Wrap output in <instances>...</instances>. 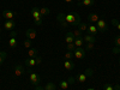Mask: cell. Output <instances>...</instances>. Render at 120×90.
I'll use <instances>...</instances> for the list:
<instances>
[{
  "label": "cell",
  "instance_id": "6da1fadb",
  "mask_svg": "<svg viewBox=\"0 0 120 90\" xmlns=\"http://www.w3.org/2000/svg\"><path fill=\"white\" fill-rule=\"evenodd\" d=\"M65 18H66V22L70 24V25H73V26H77L82 23V19H81V16H79L77 12H71L68 15H65Z\"/></svg>",
  "mask_w": 120,
  "mask_h": 90
},
{
  "label": "cell",
  "instance_id": "7a4b0ae2",
  "mask_svg": "<svg viewBox=\"0 0 120 90\" xmlns=\"http://www.w3.org/2000/svg\"><path fill=\"white\" fill-rule=\"evenodd\" d=\"M31 16H33V18H34L35 25L41 26V25H42V17H41V15H40L38 7H33V10H31Z\"/></svg>",
  "mask_w": 120,
  "mask_h": 90
},
{
  "label": "cell",
  "instance_id": "3957f363",
  "mask_svg": "<svg viewBox=\"0 0 120 90\" xmlns=\"http://www.w3.org/2000/svg\"><path fill=\"white\" fill-rule=\"evenodd\" d=\"M96 28H97L98 31H101V33L107 31L108 25H107V22H106V19H105L103 17H100V19L96 22Z\"/></svg>",
  "mask_w": 120,
  "mask_h": 90
},
{
  "label": "cell",
  "instance_id": "277c9868",
  "mask_svg": "<svg viewBox=\"0 0 120 90\" xmlns=\"http://www.w3.org/2000/svg\"><path fill=\"white\" fill-rule=\"evenodd\" d=\"M56 21H58V23L60 24V26H61L63 29H66V28H68V23L66 22V18H65V15L63 13V12H60L59 15H58V17H56Z\"/></svg>",
  "mask_w": 120,
  "mask_h": 90
},
{
  "label": "cell",
  "instance_id": "5b68a950",
  "mask_svg": "<svg viewBox=\"0 0 120 90\" xmlns=\"http://www.w3.org/2000/svg\"><path fill=\"white\" fill-rule=\"evenodd\" d=\"M11 37H10V40H8V47H11V48H15V47H17V45H18V41H17V33L15 31V30H12V33H11V35H10Z\"/></svg>",
  "mask_w": 120,
  "mask_h": 90
},
{
  "label": "cell",
  "instance_id": "8992f818",
  "mask_svg": "<svg viewBox=\"0 0 120 90\" xmlns=\"http://www.w3.org/2000/svg\"><path fill=\"white\" fill-rule=\"evenodd\" d=\"M73 56L77 59H84L85 58V48L81 47V48H76L73 51Z\"/></svg>",
  "mask_w": 120,
  "mask_h": 90
},
{
  "label": "cell",
  "instance_id": "52a82bcc",
  "mask_svg": "<svg viewBox=\"0 0 120 90\" xmlns=\"http://www.w3.org/2000/svg\"><path fill=\"white\" fill-rule=\"evenodd\" d=\"M15 12L13 11H11V10H4L3 11V17L6 19V21H13V18H15Z\"/></svg>",
  "mask_w": 120,
  "mask_h": 90
},
{
  "label": "cell",
  "instance_id": "ba28073f",
  "mask_svg": "<svg viewBox=\"0 0 120 90\" xmlns=\"http://www.w3.org/2000/svg\"><path fill=\"white\" fill-rule=\"evenodd\" d=\"M36 30L34 29V28H29L26 31H25V36H26V38L28 40H30V41H33V40H35L36 38Z\"/></svg>",
  "mask_w": 120,
  "mask_h": 90
},
{
  "label": "cell",
  "instance_id": "9c48e42d",
  "mask_svg": "<svg viewBox=\"0 0 120 90\" xmlns=\"http://www.w3.org/2000/svg\"><path fill=\"white\" fill-rule=\"evenodd\" d=\"M23 73H24V67H23V65H21V64L16 65V66H15V76H16V77H21Z\"/></svg>",
  "mask_w": 120,
  "mask_h": 90
},
{
  "label": "cell",
  "instance_id": "30bf717a",
  "mask_svg": "<svg viewBox=\"0 0 120 90\" xmlns=\"http://www.w3.org/2000/svg\"><path fill=\"white\" fill-rule=\"evenodd\" d=\"M29 79H30V82H31L33 84H35V85H38V83H40V78L35 72H30Z\"/></svg>",
  "mask_w": 120,
  "mask_h": 90
},
{
  "label": "cell",
  "instance_id": "8fae6325",
  "mask_svg": "<svg viewBox=\"0 0 120 90\" xmlns=\"http://www.w3.org/2000/svg\"><path fill=\"white\" fill-rule=\"evenodd\" d=\"M3 26H4V29L12 31V30L15 29V26H16V23H15V21H6V22L4 23Z\"/></svg>",
  "mask_w": 120,
  "mask_h": 90
},
{
  "label": "cell",
  "instance_id": "7c38bea8",
  "mask_svg": "<svg viewBox=\"0 0 120 90\" xmlns=\"http://www.w3.org/2000/svg\"><path fill=\"white\" fill-rule=\"evenodd\" d=\"M76 64L73 61H71V60H65L64 61V67L65 70H67V71H72V70L75 68Z\"/></svg>",
  "mask_w": 120,
  "mask_h": 90
},
{
  "label": "cell",
  "instance_id": "4fadbf2b",
  "mask_svg": "<svg viewBox=\"0 0 120 90\" xmlns=\"http://www.w3.org/2000/svg\"><path fill=\"white\" fill-rule=\"evenodd\" d=\"M83 40H84V42H86V43H95L96 42V37L94 35H91V34H88V35L83 36Z\"/></svg>",
  "mask_w": 120,
  "mask_h": 90
},
{
  "label": "cell",
  "instance_id": "5bb4252c",
  "mask_svg": "<svg viewBox=\"0 0 120 90\" xmlns=\"http://www.w3.org/2000/svg\"><path fill=\"white\" fill-rule=\"evenodd\" d=\"M38 11H40L41 17H47V16L51 15V10L48 7H38Z\"/></svg>",
  "mask_w": 120,
  "mask_h": 90
},
{
  "label": "cell",
  "instance_id": "9a60e30c",
  "mask_svg": "<svg viewBox=\"0 0 120 90\" xmlns=\"http://www.w3.org/2000/svg\"><path fill=\"white\" fill-rule=\"evenodd\" d=\"M75 35H73V33L72 31H68L67 34H66V37H65V41H66V43H73L75 42Z\"/></svg>",
  "mask_w": 120,
  "mask_h": 90
},
{
  "label": "cell",
  "instance_id": "2e32d148",
  "mask_svg": "<svg viewBox=\"0 0 120 90\" xmlns=\"http://www.w3.org/2000/svg\"><path fill=\"white\" fill-rule=\"evenodd\" d=\"M73 43H75L76 48H81V47L84 46V40H83V37H76Z\"/></svg>",
  "mask_w": 120,
  "mask_h": 90
},
{
  "label": "cell",
  "instance_id": "e0dca14e",
  "mask_svg": "<svg viewBox=\"0 0 120 90\" xmlns=\"http://www.w3.org/2000/svg\"><path fill=\"white\" fill-rule=\"evenodd\" d=\"M28 55H29V58H36V56H38V49H36V48H29Z\"/></svg>",
  "mask_w": 120,
  "mask_h": 90
},
{
  "label": "cell",
  "instance_id": "ac0fdd59",
  "mask_svg": "<svg viewBox=\"0 0 120 90\" xmlns=\"http://www.w3.org/2000/svg\"><path fill=\"white\" fill-rule=\"evenodd\" d=\"M25 65L29 66V67L36 66V65H37V64H36V59H35V58H28V59L25 60Z\"/></svg>",
  "mask_w": 120,
  "mask_h": 90
},
{
  "label": "cell",
  "instance_id": "d6986e66",
  "mask_svg": "<svg viewBox=\"0 0 120 90\" xmlns=\"http://www.w3.org/2000/svg\"><path fill=\"white\" fill-rule=\"evenodd\" d=\"M86 31L89 33V34H91V35H94V36H96V34H97V28H96V25H94V24H91V25H89L88 26V30Z\"/></svg>",
  "mask_w": 120,
  "mask_h": 90
},
{
  "label": "cell",
  "instance_id": "ffe728a7",
  "mask_svg": "<svg viewBox=\"0 0 120 90\" xmlns=\"http://www.w3.org/2000/svg\"><path fill=\"white\" fill-rule=\"evenodd\" d=\"M98 19H100L98 15H96V13H89V16H88V21L91 22V23H96Z\"/></svg>",
  "mask_w": 120,
  "mask_h": 90
},
{
  "label": "cell",
  "instance_id": "44dd1931",
  "mask_svg": "<svg viewBox=\"0 0 120 90\" xmlns=\"http://www.w3.org/2000/svg\"><path fill=\"white\" fill-rule=\"evenodd\" d=\"M76 81L79 82V83H85V82H86V75H85V73L78 75V76L76 77Z\"/></svg>",
  "mask_w": 120,
  "mask_h": 90
},
{
  "label": "cell",
  "instance_id": "7402d4cb",
  "mask_svg": "<svg viewBox=\"0 0 120 90\" xmlns=\"http://www.w3.org/2000/svg\"><path fill=\"white\" fill-rule=\"evenodd\" d=\"M81 4L85 7H89V6H93L95 4V0H82Z\"/></svg>",
  "mask_w": 120,
  "mask_h": 90
},
{
  "label": "cell",
  "instance_id": "603a6c76",
  "mask_svg": "<svg viewBox=\"0 0 120 90\" xmlns=\"http://www.w3.org/2000/svg\"><path fill=\"white\" fill-rule=\"evenodd\" d=\"M56 89V86H55V84L54 83H47L46 85H45V90H55Z\"/></svg>",
  "mask_w": 120,
  "mask_h": 90
},
{
  "label": "cell",
  "instance_id": "cb8c5ba5",
  "mask_svg": "<svg viewBox=\"0 0 120 90\" xmlns=\"http://www.w3.org/2000/svg\"><path fill=\"white\" fill-rule=\"evenodd\" d=\"M70 86V83L67 81H63V82H60V89H63V90H66L68 89Z\"/></svg>",
  "mask_w": 120,
  "mask_h": 90
},
{
  "label": "cell",
  "instance_id": "d4e9b609",
  "mask_svg": "<svg viewBox=\"0 0 120 90\" xmlns=\"http://www.w3.org/2000/svg\"><path fill=\"white\" fill-rule=\"evenodd\" d=\"M72 33H73L75 37H83V35H82V31H81V30H79L78 28H77V29H75Z\"/></svg>",
  "mask_w": 120,
  "mask_h": 90
},
{
  "label": "cell",
  "instance_id": "484cf974",
  "mask_svg": "<svg viewBox=\"0 0 120 90\" xmlns=\"http://www.w3.org/2000/svg\"><path fill=\"white\" fill-rule=\"evenodd\" d=\"M64 56H65V60H71L72 58H75V56H73V52H68V51L65 53Z\"/></svg>",
  "mask_w": 120,
  "mask_h": 90
},
{
  "label": "cell",
  "instance_id": "4316f807",
  "mask_svg": "<svg viewBox=\"0 0 120 90\" xmlns=\"http://www.w3.org/2000/svg\"><path fill=\"white\" fill-rule=\"evenodd\" d=\"M78 29L81 30L82 33H83V31H86V30H88V25H86L85 23H81V24L78 25Z\"/></svg>",
  "mask_w": 120,
  "mask_h": 90
},
{
  "label": "cell",
  "instance_id": "83f0119b",
  "mask_svg": "<svg viewBox=\"0 0 120 90\" xmlns=\"http://www.w3.org/2000/svg\"><path fill=\"white\" fill-rule=\"evenodd\" d=\"M6 56H7V53L6 52H0V65L4 63V60L6 59Z\"/></svg>",
  "mask_w": 120,
  "mask_h": 90
},
{
  "label": "cell",
  "instance_id": "f1b7e54d",
  "mask_svg": "<svg viewBox=\"0 0 120 90\" xmlns=\"http://www.w3.org/2000/svg\"><path fill=\"white\" fill-rule=\"evenodd\" d=\"M67 51L68 52H73L75 49H76V46H75V43H67Z\"/></svg>",
  "mask_w": 120,
  "mask_h": 90
},
{
  "label": "cell",
  "instance_id": "f546056e",
  "mask_svg": "<svg viewBox=\"0 0 120 90\" xmlns=\"http://www.w3.org/2000/svg\"><path fill=\"white\" fill-rule=\"evenodd\" d=\"M23 45H24V47H25V48H28V49H29V48H31V41H30V40H28V38L24 41V43H23Z\"/></svg>",
  "mask_w": 120,
  "mask_h": 90
},
{
  "label": "cell",
  "instance_id": "4dcf8cb0",
  "mask_svg": "<svg viewBox=\"0 0 120 90\" xmlns=\"http://www.w3.org/2000/svg\"><path fill=\"white\" fill-rule=\"evenodd\" d=\"M112 24H113L114 26H116L118 30H120V22H119V21H116V19H112Z\"/></svg>",
  "mask_w": 120,
  "mask_h": 90
},
{
  "label": "cell",
  "instance_id": "1f68e13d",
  "mask_svg": "<svg viewBox=\"0 0 120 90\" xmlns=\"http://www.w3.org/2000/svg\"><path fill=\"white\" fill-rule=\"evenodd\" d=\"M95 43H86L85 45V51H91V49H94V46Z\"/></svg>",
  "mask_w": 120,
  "mask_h": 90
},
{
  "label": "cell",
  "instance_id": "d6a6232c",
  "mask_svg": "<svg viewBox=\"0 0 120 90\" xmlns=\"http://www.w3.org/2000/svg\"><path fill=\"white\" fill-rule=\"evenodd\" d=\"M103 90H114V86L112 84H105L103 85Z\"/></svg>",
  "mask_w": 120,
  "mask_h": 90
},
{
  "label": "cell",
  "instance_id": "836d02e7",
  "mask_svg": "<svg viewBox=\"0 0 120 90\" xmlns=\"http://www.w3.org/2000/svg\"><path fill=\"white\" fill-rule=\"evenodd\" d=\"M114 45H115V47H120V36H116L114 38Z\"/></svg>",
  "mask_w": 120,
  "mask_h": 90
},
{
  "label": "cell",
  "instance_id": "e575fe53",
  "mask_svg": "<svg viewBox=\"0 0 120 90\" xmlns=\"http://www.w3.org/2000/svg\"><path fill=\"white\" fill-rule=\"evenodd\" d=\"M113 53L114 54H120V47H114L113 48Z\"/></svg>",
  "mask_w": 120,
  "mask_h": 90
},
{
  "label": "cell",
  "instance_id": "d590c367",
  "mask_svg": "<svg viewBox=\"0 0 120 90\" xmlns=\"http://www.w3.org/2000/svg\"><path fill=\"white\" fill-rule=\"evenodd\" d=\"M84 73L86 75V77H88V76H93V70H90V68H88V70H86V71H85Z\"/></svg>",
  "mask_w": 120,
  "mask_h": 90
},
{
  "label": "cell",
  "instance_id": "8d00e7d4",
  "mask_svg": "<svg viewBox=\"0 0 120 90\" xmlns=\"http://www.w3.org/2000/svg\"><path fill=\"white\" fill-rule=\"evenodd\" d=\"M35 59H36V64H37V65H40V64L42 63V59H41V56H36Z\"/></svg>",
  "mask_w": 120,
  "mask_h": 90
},
{
  "label": "cell",
  "instance_id": "74e56055",
  "mask_svg": "<svg viewBox=\"0 0 120 90\" xmlns=\"http://www.w3.org/2000/svg\"><path fill=\"white\" fill-rule=\"evenodd\" d=\"M35 90H45V88H42L41 85H36V89Z\"/></svg>",
  "mask_w": 120,
  "mask_h": 90
},
{
  "label": "cell",
  "instance_id": "f35d334b",
  "mask_svg": "<svg viewBox=\"0 0 120 90\" xmlns=\"http://www.w3.org/2000/svg\"><path fill=\"white\" fill-rule=\"evenodd\" d=\"M65 3H67V4H72L73 3V0H64Z\"/></svg>",
  "mask_w": 120,
  "mask_h": 90
},
{
  "label": "cell",
  "instance_id": "ab89813d",
  "mask_svg": "<svg viewBox=\"0 0 120 90\" xmlns=\"http://www.w3.org/2000/svg\"><path fill=\"white\" fill-rule=\"evenodd\" d=\"M67 82H68L70 84H72V83H73V79H72V78H68V79H67Z\"/></svg>",
  "mask_w": 120,
  "mask_h": 90
},
{
  "label": "cell",
  "instance_id": "60d3db41",
  "mask_svg": "<svg viewBox=\"0 0 120 90\" xmlns=\"http://www.w3.org/2000/svg\"><path fill=\"white\" fill-rule=\"evenodd\" d=\"M114 90H120V85H114Z\"/></svg>",
  "mask_w": 120,
  "mask_h": 90
},
{
  "label": "cell",
  "instance_id": "b9f144b4",
  "mask_svg": "<svg viewBox=\"0 0 120 90\" xmlns=\"http://www.w3.org/2000/svg\"><path fill=\"white\" fill-rule=\"evenodd\" d=\"M76 1H77L78 4H81V3H82V0H76Z\"/></svg>",
  "mask_w": 120,
  "mask_h": 90
},
{
  "label": "cell",
  "instance_id": "7bdbcfd3",
  "mask_svg": "<svg viewBox=\"0 0 120 90\" xmlns=\"http://www.w3.org/2000/svg\"><path fill=\"white\" fill-rule=\"evenodd\" d=\"M0 40H1V29H0Z\"/></svg>",
  "mask_w": 120,
  "mask_h": 90
},
{
  "label": "cell",
  "instance_id": "ee69618b",
  "mask_svg": "<svg viewBox=\"0 0 120 90\" xmlns=\"http://www.w3.org/2000/svg\"><path fill=\"white\" fill-rule=\"evenodd\" d=\"M88 90H95V89H94V88H89Z\"/></svg>",
  "mask_w": 120,
  "mask_h": 90
},
{
  "label": "cell",
  "instance_id": "f6af8a7d",
  "mask_svg": "<svg viewBox=\"0 0 120 90\" xmlns=\"http://www.w3.org/2000/svg\"><path fill=\"white\" fill-rule=\"evenodd\" d=\"M119 64H120V58H119Z\"/></svg>",
  "mask_w": 120,
  "mask_h": 90
}]
</instances>
